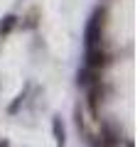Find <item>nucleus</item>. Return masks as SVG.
I'll return each instance as SVG.
<instances>
[{
  "instance_id": "2",
  "label": "nucleus",
  "mask_w": 140,
  "mask_h": 147,
  "mask_svg": "<svg viewBox=\"0 0 140 147\" xmlns=\"http://www.w3.org/2000/svg\"><path fill=\"white\" fill-rule=\"evenodd\" d=\"M96 147H120V130L113 123H103L101 125V135H99Z\"/></svg>"
},
{
  "instance_id": "1",
  "label": "nucleus",
  "mask_w": 140,
  "mask_h": 147,
  "mask_svg": "<svg viewBox=\"0 0 140 147\" xmlns=\"http://www.w3.org/2000/svg\"><path fill=\"white\" fill-rule=\"evenodd\" d=\"M103 20H106V10H96L91 15L84 32V42L86 47H101V39H103Z\"/></svg>"
},
{
  "instance_id": "8",
  "label": "nucleus",
  "mask_w": 140,
  "mask_h": 147,
  "mask_svg": "<svg viewBox=\"0 0 140 147\" xmlns=\"http://www.w3.org/2000/svg\"><path fill=\"white\" fill-rule=\"evenodd\" d=\"M0 147H10V145H7V140H3V142H0Z\"/></svg>"
},
{
  "instance_id": "5",
  "label": "nucleus",
  "mask_w": 140,
  "mask_h": 147,
  "mask_svg": "<svg viewBox=\"0 0 140 147\" xmlns=\"http://www.w3.org/2000/svg\"><path fill=\"white\" fill-rule=\"evenodd\" d=\"M88 91V108H91V113L93 115H99V105L103 103V86L101 84H96V86H91V88H86Z\"/></svg>"
},
{
  "instance_id": "4",
  "label": "nucleus",
  "mask_w": 140,
  "mask_h": 147,
  "mask_svg": "<svg viewBox=\"0 0 140 147\" xmlns=\"http://www.w3.org/2000/svg\"><path fill=\"white\" fill-rule=\"evenodd\" d=\"M76 84L84 86V88H91V86L101 84V71H99V69H88V66H84L81 71H79V76H76Z\"/></svg>"
},
{
  "instance_id": "3",
  "label": "nucleus",
  "mask_w": 140,
  "mask_h": 147,
  "mask_svg": "<svg viewBox=\"0 0 140 147\" xmlns=\"http://www.w3.org/2000/svg\"><path fill=\"white\" fill-rule=\"evenodd\" d=\"M111 57L106 49L101 47H86V66L88 69H99V71H103L106 66H108Z\"/></svg>"
},
{
  "instance_id": "6",
  "label": "nucleus",
  "mask_w": 140,
  "mask_h": 147,
  "mask_svg": "<svg viewBox=\"0 0 140 147\" xmlns=\"http://www.w3.org/2000/svg\"><path fill=\"white\" fill-rule=\"evenodd\" d=\"M52 130H54L57 147H64V145H67V132H64V123H62V118H54V120H52Z\"/></svg>"
},
{
  "instance_id": "7",
  "label": "nucleus",
  "mask_w": 140,
  "mask_h": 147,
  "mask_svg": "<svg viewBox=\"0 0 140 147\" xmlns=\"http://www.w3.org/2000/svg\"><path fill=\"white\" fill-rule=\"evenodd\" d=\"M15 25H17V17L15 15H5V17H3V22H0V37H7Z\"/></svg>"
}]
</instances>
